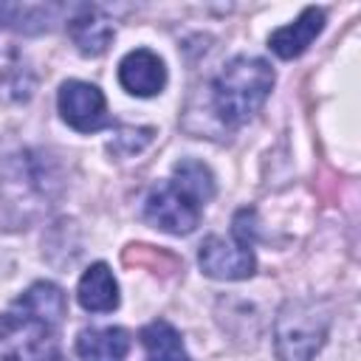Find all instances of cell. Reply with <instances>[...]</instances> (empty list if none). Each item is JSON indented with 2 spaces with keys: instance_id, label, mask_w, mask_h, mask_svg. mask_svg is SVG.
Instances as JSON below:
<instances>
[{
  "instance_id": "cell-1",
  "label": "cell",
  "mask_w": 361,
  "mask_h": 361,
  "mask_svg": "<svg viewBox=\"0 0 361 361\" xmlns=\"http://www.w3.org/2000/svg\"><path fill=\"white\" fill-rule=\"evenodd\" d=\"M68 299L54 282H34L0 313V361H65L59 324Z\"/></svg>"
},
{
  "instance_id": "cell-2",
  "label": "cell",
  "mask_w": 361,
  "mask_h": 361,
  "mask_svg": "<svg viewBox=\"0 0 361 361\" xmlns=\"http://www.w3.org/2000/svg\"><path fill=\"white\" fill-rule=\"evenodd\" d=\"M274 71L259 56H234L212 85V104L226 127L245 124L268 99Z\"/></svg>"
},
{
  "instance_id": "cell-3",
  "label": "cell",
  "mask_w": 361,
  "mask_h": 361,
  "mask_svg": "<svg viewBox=\"0 0 361 361\" xmlns=\"http://www.w3.org/2000/svg\"><path fill=\"white\" fill-rule=\"evenodd\" d=\"M330 316L313 299H290L276 316V355L279 361H313L324 344Z\"/></svg>"
},
{
  "instance_id": "cell-4",
  "label": "cell",
  "mask_w": 361,
  "mask_h": 361,
  "mask_svg": "<svg viewBox=\"0 0 361 361\" xmlns=\"http://www.w3.org/2000/svg\"><path fill=\"white\" fill-rule=\"evenodd\" d=\"M206 200L195 195L183 180L169 178L149 189L144 200V217L166 234H189L197 228Z\"/></svg>"
},
{
  "instance_id": "cell-5",
  "label": "cell",
  "mask_w": 361,
  "mask_h": 361,
  "mask_svg": "<svg viewBox=\"0 0 361 361\" xmlns=\"http://www.w3.org/2000/svg\"><path fill=\"white\" fill-rule=\"evenodd\" d=\"M197 262H200L206 276L226 279V282L248 279L254 274V268H257V259H254V251H251V240L237 237L234 231H231V237H220V234L206 237L203 245H200Z\"/></svg>"
},
{
  "instance_id": "cell-6",
  "label": "cell",
  "mask_w": 361,
  "mask_h": 361,
  "mask_svg": "<svg viewBox=\"0 0 361 361\" xmlns=\"http://www.w3.org/2000/svg\"><path fill=\"white\" fill-rule=\"evenodd\" d=\"M56 104H59L62 118L73 130H79V133H96V130H102V127L110 124L104 96L90 82H82V79L62 82L59 96H56Z\"/></svg>"
},
{
  "instance_id": "cell-7",
  "label": "cell",
  "mask_w": 361,
  "mask_h": 361,
  "mask_svg": "<svg viewBox=\"0 0 361 361\" xmlns=\"http://www.w3.org/2000/svg\"><path fill=\"white\" fill-rule=\"evenodd\" d=\"M118 82L127 93L149 99V96L161 93L166 85L164 59L149 48H135L118 62Z\"/></svg>"
},
{
  "instance_id": "cell-8",
  "label": "cell",
  "mask_w": 361,
  "mask_h": 361,
  "mask_svg": "<svg viewBox=\"0 0 361 361\" xmlns=\"http://www.w3.org/2000/svg\"><path fill=\"white\" fill-rule=\"evenodd\" d=\"M324 28V11L316 8V6H307L293 23L276 28L271 37H268V45L276 56L282 59H293L299 54H305L310 48V42L322 34Z\"/></svg>"
},
{
  "instance_id": "cell-9",
  "label": "cell",
  "mask_w": 361,
  "mask_h": 361,
  "mask_svg": "<svg viewBox=\"0 0 361 361\" xmlns=\"http://www.w3.org/2000/svg\"><path fill=\"white\" fill-rule=\"evenodd\" d=\"M68 31H71V39L73 45L79 48V54L85 56H99L107 51V45L113 42V23L93 6H82L71 23H68Z\"/></svg>"
},
{
  "instance_id": "cell-10",
  "label": "cell",
  "mask_w": 361,
  "mask_h": 361,
  "mask_svg": "<svg viewBox=\"0 0 361 361\" xmlns=\"http://www.w3.org/2000/svg\"><path fill=\"white\" fill-rule=\"evenodd\" d=\"M76 299L90 313H110L118 307V282L104 262H93L76 288Z\"/></svg>"
},
{
  "instance_id": "cell-11",
  "label": "cell",
  "mask_w": 361,
  "mask_h": 361,
  "mask_svg": "<svg viewBox=\"0 0 361 361\" xmlns=\"http://www.w3.org/2000/svg\"><path fill=\"white\" fill-rule=\"evenodd\" d=\"M82 361H124L130 353V333L124 327H90L76 338Z\"/></svg>"
},
{
  "instance_id": "cell-12",
  "label": "cell",
  "mask_w": 361,
  "mask_h": 361,
  "mask_svg": "<svg viewBox=\"0 0 361 361\" xmlns=\"http://www.w3.org/2000/svg\"><path fill=\"white\" fill-rule=\"evenodd\" d=\"M141 344L147 350V361H192L178 330L164 319H155L141 330Z\"/></svg>"
}]
</instances>
